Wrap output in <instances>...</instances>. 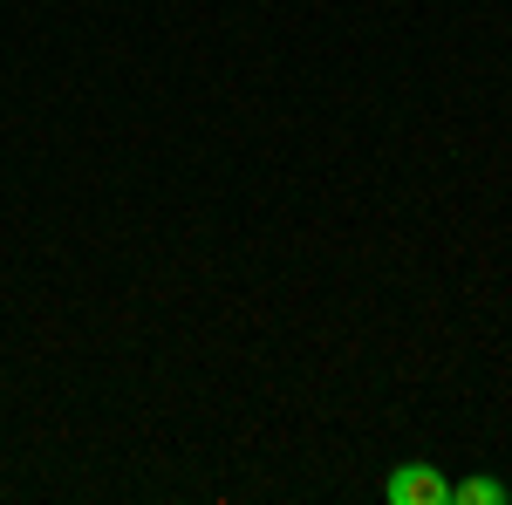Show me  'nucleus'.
Returning <instances> with one entry per match:
<instances>
[{
	"label": "nucleus",
	"mask_w": 512,
	"mask_h": 505,
	"mask_svg": "<svg viewBox=\"0 0 512 505\" xmlns=\"http://www.w3.org/2000/svg\"><path fill=\"white\" fill-rule=\"evenodd\" d=\"M383 499L390 505H451V485H444V471L437 465H396L390 478H383Z\"/></svg>",
	"instance_id": "1"
},
{
	"label": "nucleus",
	"mask_w": 512,
	"mask_h": 505,
	"mask_svg": "<svg viewBox=\"0 0 512 505\" xmlns=\"http://www.w3.org/2000/svg\"><path fill=\"white\" fill-rule=\"evenodd\" d=\"M451 505H506V485L499 478H465V485H451Z\"/></svg>",
	"instance_id": "2"
}]
</instances>
